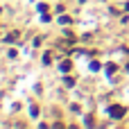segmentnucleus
Here are the masks:
<instances>
[{
  "label": "nucleus",
  "instance_id": "1",
  "mask_svg": "<svg viewBox=\"0 0 129 129\" xmlns=\"http://www.w3.org/2000/svg\"><path fill=\"white\" fill-rule=\"evenodd\" d=\"M109 116L111 118H122L125 116V109L122 107H109Z\"/></svg>",
  "mask_w": 129,
  "mask_h": 129
}]
</instances>
